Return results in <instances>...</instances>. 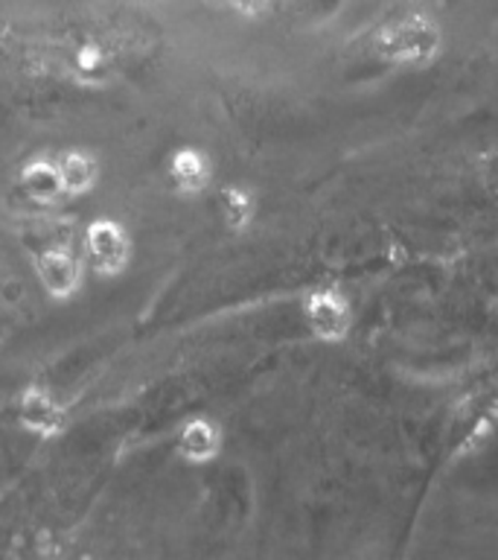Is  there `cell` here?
<instances>
[{"instance_id":"5b68a950","label":"cell","mask_w":498,"mask_h":560,"mask_svg":"<svg viewBox=\"0 0 498 560\" xmlns=\"http://www.w3.org/2000/svg\"><path fill=\"white\" fill-rule=\"evenodd\" d=\"M21 420L26 429H33L38 435H52L64 427V409L56 402V397L42 388H29L21 397Z\"/></svg>"},{"instance_id":"9c48e42d","label":"cell","mask_w":498,"mask_h":560,"mask_svg":"<svg viewBox=\"0 0 498 560\" xmlns=\"http://www.w3.org/2000/svg\"><path fill=\"white\" fill-rule=\"evenodd\" d=\"M61 184H64V196H79V192L94 190L96 184V161L85 152H68L59 158Z\"/></svg>"},{"instance_id":"52a82bcc","label":"cell","mask_w":498,"mask_h":560,"mask_svg":"<svg viewBox=\"0 0 498 560\" xmlns=\"http://www.w3.org/2000/svg\"><path fill=\"white\" fill-rule=\"evenodd\" d=\"M169 175H173L175 187H181L183 192L204 190L210 182L208 155L192 147L178 149V152L169 158Z\"/></svg>"},{"instance_id":"7c38bea8","label":"cell","mask_w":498,"mask_h":560,"mask_svg":"<svg viewBox=\"0 0 498 560\" xmlns=\"http://www.w3.org/2000/svg\"><path fill=\"white\" fill-rule=\"evenodd\" d=\"M234 3L236 12H242V15H260V12H265V7H269V0H230Z\"/></svg>"},{"instance_id":"7a4b0ae2","label":"cell","mask_w":498,"mask_h":560,"mask_svg":"<svg viewBox=\"0 0 498 560\" xmlns=\"http://www.w3.org/2000/svg\"><path fill=\"white\" fill-rule=\"evenodd\" d=\"M306 324L312 327L318 339L335 341L344 339L349 330V304L347 298L335 289H318L309 295L304 306Z\"/></svg>"},{"instance_id":"8992f818","label":"cell","mask_w":498,"mask_h":560,"mask_svg":"<svg viewBox=\"0 0 498 560\" xmlns=\"http://www.w3.org/2000/svg\"><path fill=\"white\" fill-rule=\"evenodd\" d=\"M21 187L33 201L38 205H50L59 196H64V184H61L59 161H47V158H38V161H29V164L21 170Z\"/></svg>"},{"instance_id":"6da1fadb","label":"cell","mask_w":498,"mask_h":560,"mask_svg":"<svg viewBox=\"0 0 498 560\" xmlns=\"http://www.w3.org/2000/svg\"><path fill=\"white\" fill-rule=\"evenodd\" d=\"M85 252L96 275L114 278V275H120V271L126 269V262H129V234H126L122 225H117L114 219H96L94 225L87 228Z\"/></svg>"},{"instance_id":"30bf717a","label":"cell","mask_w":498,"mask_h":560,"mask_svg":"<svg viewBox=\"0 0 498 560\" xmlns=\"http://www.w3.org/2000/svg\"><path fill=\"white\" fill-rule=\"evenodd\" d=\"M222 210L230 228H245L253 217V196L242 187H227L222 192Z\"/></svg>"},{"instance_id":"277c9868","label":"cell","mask_w":498,"mask_h":560,"mask_svg":"<svg viewBox=\"0 0 498 560\" xmlns=\"http://www.w3.org/2000/svg\"><path fill=\"white\" fill-rule=\"evenodd\" d=\"M384 50L393 52L396 59L417 61L428 59L437 47V33L431 24H423V21H411V24H400L388 30L382 38Z\"/></svg>"},{"instance_id":"3957f363","label":"cell","mask_w":498,"mask_h":560,"mask_svg":"<svg viewBox=\"0 0 498 560\" xmlns=\"http://www.w3.org/2000/svg\"><path fill=\"white\" fill-rule=\"evenodd\" d=\"M38 278H42L44 289L52 298H70L82 283V262L68 252V248H50L44 252L35 262Z\"/></svg>"},{"instance_id":"ba28073f","label":"cell","mask_w":498,"mask_h":560,"mask_svg":"<svg viewBox=\"0 0 498 560\" xmlns=\"http://www.w3.org/2000/svg\"><path fill=\"white\" fill-rule=\"evenodd\" d=\"M218 444H222V435H218L216 423H210V420L204 418L190 420V423L181 429V435H178V450H181L183 458L192 464L210 462V458L218 453Z\"/></svg>"},{"instance_id":"8fae6325","label":"cell","mask_w":498,"mask_h":560,"mask_svg":"<svg viewBox=\"0 0 498 560\" xmlns=\"http://www.w3.org/2000/svg\"><path fill=\"white\" fill-rule=\"evenodd\" d=\"M99 68H103V50L94 47V44H85L76 52V70H82V73H96Z\"/></svg>"}]
</instances>
